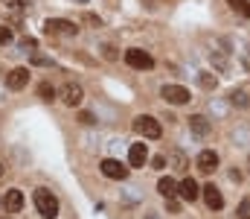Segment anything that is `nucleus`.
<instances>
[{"instance_id":"obj_6","label":"nucleus","mask_w":250,"mask_h":219,"mask_svg":"<svg viewBox=\"0 0 250 219\" xmlns=\"http://www.w3.org/2000/svg\"><path fill=\"white\" fill-rule=\"evenodd\" d=\"M99 172H102L105 178H111V181H125V178H128V167L120 164L117 158H102Z\"/></svg>"},{"instance_id":"obj_31","label":"nucleus","mask_w":250,"mask_h":219,"mask_svg":"<svg viewBox=\"0 0 250 219\" xmlns=\"http://www.w3.org/2000/svg\"><path fill=\"white\" fill-rule=\"evenodd\" d=\"M3 172H6V167H3V164H0V178H3Z\"/></svg>"},{"instance_id":"obj_14","label":"nucleus","mask_w":250,"mask_h":219,"mask_svg":"<svg viewBox=\"0 0 250 219\" xmlns=\"http://www.w3.org/2000/svg\"><path fill=\"white\" fill-rule=\"evenodd\" d=\"M230 102L239 105V108H250V85L233 88V91H230Z\"/></svg>"},{"instance_id":"obj_19","label":"nucleus","mask_w":250,"mask_h":219,"mask_svg":"<svg viewBox=\"0 0 250 219\" xmlns=\"http://www.w3.org/2000/svg\"><path fill=\"white\" fill-rule=\"evenodd\" d=\"M198 79H201V88H207V91L215 88V76H212V73H201Z\"/></svg>"},{"instance_id":"obj_1","label":"nucleus","mask_w":250,"mask_h":219,"mask_svg":"<svg viewBox=\"0 0 250 219\" xmlns=\"http://www.w3.org/2000/svg\"><path fill=\"white\" fill-rule=\"evenodd\" d=\"M32 202H35V211H38L44 219H56L59 217V199H56L47 187H38V190L32 193Z\"/></svg>"},{"instance_id":"obj_15","label":"nucleus","mask_w":250,"mask_h":219,"mask_svg":"<svg viewBox=\"0 0 250 219\" xmlns=\"http://www.w3.org/2000/svg\"><path fill=\"white\" fill-rule=\"evenodd\" d=\"M157 193H160L163 199H175V196H178V181L169 178V175H163V178L157 181Z\"/></svg>"},{"instance_id":"obj_27","label":"nucleus","mask_w":250,"mask_h":219,"mask_svg":"<svg viewBox=\"0 0 250 219\" xmlns=\"http://www.w3.org/2000/svg\"><path fill=\"white\" fill-rule=\"evenodd\" d=\"M79 120H82V123H84V126H90V123H96V120H93V114H90V111H82V114H79Z\"/></svg>"},{"instance_id":"obj_21","label":"nucleus","mask_w":250,"mask_h":219,"mask_svg":"<svg viewBox=\"0 0 250 219\" xmlns=\"http://www.w3.org/2000/svg\"><path fill=\"white\" fill-rule=\"evenodd\" d=\"M3 3V9H9V12H21V6H23V0H0Z\"/></svg>"},{"instance_id":"obj_32","label":"nucleus","mask_w":250,"mask_h":219,"mask_svg":"<svg viewBox=\"0 0 250 219\" xmlns=\"http://www.w3.org/2000/svg\"><path fill=\"white\" fill-rule=\"evenodd\" d=\"M0 211H3V196H0Z\"/></svg>"},{"instance_id":"obj_28","label":"nucleus","mask_w":250,"mask_h":219,"mask_svg":"<svg viewBox=\"0 0 250 219\" xmlns=\"http://www.w3.org/2000/svg\"><path fill=\"white\" fill-rule=\"evenodd\" d=\"M84 21H87V24H93V26H102V21H99L96 15H84Z\"/></svg>"},{"instance_id":"obj_2","label":"nucleus","mask_w":250,"mask_h":219,"mask_svg":"<svg viewBox=\"0 0 250 219\" xmlns=\"http://www.w3.org/2000/svg\"><path fill=\"white\" fill-rule=\"evenodd\" d=\"M134 132H137L140 138L157 141V138L163 135V126H160L157 117H151V114H140V117H134Z\"/></svg>"},{"instance_id":"obj_30","label":"nucleus","mask_w":250,"mask_h":219,"mask_svg":"<svg viewBox=\"0 0 250 219\" xmlns=\"http://www.w3.org/2000/svg\"><path fill=\"white\" fill-rule=\"evenodd\" d=\"M146 219H160L157 214H146Z\"/></svg>"},{"instance_id":"obj_5","label":"nucleus","mask_w":250,"mask_h":219,"mask_svg":"<svg viewBox=\"0 0 250 219\" xmlns=\"http://www.w3.org/2000/svg\"><path fill=\"white\" fill-rule=\"evenodd\" d=\"M160 97H163L169 105H187L189 99H192L189 88H184V85H163V88H160Z\"/></svg>"},{"instance_id":"obj_22","label":"nucleus","mask_w":250,"mask_h":219,"mask_svg":"<svg viewBox=\"0 0 250 219\" xmlns=\"http://www.w3.org/2000/svg\"><path fill=\"white\" fill-rule=\"evenodd\" d=\"M32 65H44V68H50V65H53V59H47V56L35 53V56H32Z\"/></svg>"},{"instance_id":"obj_29","label":"nucleus","mask_w":250,"mask_h":219,"mask_svg":"<svg viewBox=\"0 0 250 219\" xmlns=\"http://www.w3.org/2000/svg\"><path fill=\"white\" fill-rule=\"evenodd\" d=\"M166 208H169V211H172V214H178V208H181V205H178V202H175V199H166Z\"/></svg>"},{"instance_id":"obj_8","label":"nucleus","mask_w":250,"mask_h":219,"mask_svg":"<svg viewBox=\"0 0 250 219\" xmlns=\"http://www.w3.org/2000/svg\"><path fill=\"white\" fill-rule=\"evenodd\" d=\"M82 99H84V91H82V85H76V82H67V85L62 88V102H64V105L76 108V105H82Z\"/></svg>"},{"instance_id":"obj_25","label":"nucleus","mask_w":250,"mask_h":219,"mask_svg":"<svg viewBox=\"0 0 250 219\" xmlns=\"http://www.w3.org/2000/svg\"><path fill=\"white\" fill-rule=\"evenodd\" d=\"M12 41V29L9 26H0V44H9Z\"/></svg>"},{"instance_id":"obj_16","label":"nucleus","mask_w":250,"mask_h":219,"mask_svg":"<svg viewBox=\"0 0 250 219\" xmlns=\"http://www.w3.org/2000/svg\"><path fill=\"white\" fill-rule=\"evenodd\" d=\"M189 129H192L195 135H201V138H204V135H209V129H212V126H209V120H207L204 114H192V117H189Z\"/></svg>"},{"instance_id":"obj_24","label":"nucleus","mask_w":250,"mask_h":219,"mask_svg":"<svg viewBox=\"0 0 250 219\" xmlns=\"http://www.w3.org/2000/svg\"><path fill=\"white\" fill-rule=\"evenodd\" d=\"M151 164H154V170H163L169 161H166V155H154V158H151Z\"/></svg>"},{"instance_id":"obj_12","label":"nucleus","mask_w":250,"mask_h":219,"mask_svg":"<svg viewBox=\"0 0 250 219\" xmlns=\"http://www.w3.org/2000/svg\"><path fill=\"white\" fill-rule=\"evenodd\" d=\"M3 205H6V211H9V214H21V211H23V193H21L18 187L6 190V199H3Z\"/></svg>"},{"instance_id":"obj_10","label":"nucleus","mask_w":250,"mask_h":219,"mask_svg":"<svg viewBox=\"0 0 250 219\" xmlns=\"http://www.w3.org/2000/svg\"><path fill=\"white\" fill-rule=\"evenodd\" d=\"M198 170L201 172H215L218 170V152H212V149H204L201 155H198Z\"/></svg>"},{"instance_id":"obj_23","label":"nucleus","mask_w":250,"mask_h":219,"mask_svg":"<svg viewBox=\"0 0 250 219\" xmlns=\"http://www.w3.org/2000/svg\"><path fill=\"white\" fill-rule=\"evenodd\" d=\"M172 161H175V170H187V158H184L181 152H175V155H172Z\"/></svg>"},{"instance_id":"obj_9","label":"nucleus","mask_w":250,"mask_h":219,"mask_svg":"<svg viewBox=\"0 0 250 219\" xmlns=\"http://www.w3.org/2000/svg\"><path fill=\"white\" fill-rule=\"evenodd\" d=\"M201 196H204V202H207L209 211H221L224 208V196H221V190L215 184H204L201 187Z\"/></svg>"},{"instance_id":"obj_17","label":"nucleus","mask_w":250,"mask_h":219,"mask_svg":"<svg viewBox=\"0 0 250 219\" xmlns=\"http://www.w3.org/2000/svg\"><path fill=\"white\" fill-rule=\"evenodd\" d=\"M227 3H230V9H233L236 15L250 18V0H227Z\"/></svg>"},{"instance_id":"obj_20","label":"nucleus","mask_w":250,"mask_h":219,"mask_svg":"<svg viewBox=\"0 0 250 219\" xmlns=\"http://www.w3.org/2000/svg\"><path fill=\"white\" fill-rule=\"evenodd\" d=\"M236 217H239V219H250V199H245V202L239 205V211H236Z\"/></svg>"},{"instance_id":"obj_7","label":"nucleus","mask_w":250,"mask_h":219,"mask_svg":"<svg viewBox=\"0 0 250 219\" xmlns=\"http://www.w3.org/2000/svg\"><path fill=\"white\" fill-rule=\"evenodd\" d=\"M29 76H32L29 68H15V71H9V73H6V88L21 91V88H26V85H29Z\"/></svg>"},{"instance_id":"obj_11","label":"nucleus","mask_w":250,"mask_h":219,"mask_svg":"<svg viewBox=\"0 0 250 219\" xmlns=\"http://www.w3.org/2000/svg\"><path fill=\"white\" fill-rule=\"evenodd\" d=\"M178 196H181L184 202H195V199L201 196V187H198V181H195V178H184V181L178 184Z\"/></svg>"},{"instance_id":"obj_13","label":"nucleus","mask_w":250,"mask_h":219,"mask_svg":"<svg viewBox=\"0 0 250 219\" xmlns=\"http://www.w3.org/2000/svg\"><path fill=\"white\" fill-rule=\"evenodd\" d=\"M146 161H148L146 144H131V149H128V164H131V167H143Z\"/></svg>"},{"instance_id":"obj_4","label":"nucleus","mask_w":250,"mask_h":219,"mask_svg":"<svg viewBox=\"0 0 250 219\" xmlns=\"http://www.w3.org/2000/svg\"><path fill=\"white\" fill-rule=\"evenodd\" d=\"M125 65L134 68V71H151V68H154V59H151L146 50L131 47V50H125Z\"/></svg>"},{"instance_id":"obj_26","label":"nucleus","mask_w":250,"mask_h":219,"mask_svg":"<svg viewBox=\"0 0 250 219\" xmlns=\"http://www.w3.org/2000/svg\"><path fill=\"white\" fill-rule=\"evenodd\" d=\"M102 56H105L108 62H114V59H117V53H114V47H111V44H105V47H102Z\"/></svg>"},{"instance_id":"obj_18","label":"nucleus","mask_w":250,"mask_h":219,"mask_svg":"<svg viewBox=\"0 0 250 219\" xmlns=\"http://www.w3.org/2000/svg\"><path fill=\"white\" fill-rule=\"evenodd\" d=\"M38 97H41L44 102H53V99H56V88H53L50 82H41V85H38Z\"/></svg>"},{"instance_id":"obj_3","label":"nucleus","mask_w":250,"mask_h":219,"mask_svg":"<svg viewBox=\"0 0 250 219\" xmlns=\"http://www.w3.org/2000/svg\"><path fill=\"white\" fill-rule=\"evenodd\" d=\"M44 32H47V35L73 38V35H79V26H76L73 21H64V18H50V21H44Z\"/></svg>"}]
</instances>
